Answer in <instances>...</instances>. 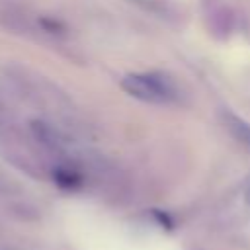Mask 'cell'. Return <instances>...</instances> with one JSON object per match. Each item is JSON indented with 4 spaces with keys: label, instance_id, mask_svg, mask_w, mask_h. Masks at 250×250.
I'll use <instances>...</instances> for the list:
<instances>
[{
    "label": "cell",
    "instance_id": "obj_5",
    "mask_svg": "<svg viewBox=\"0 0 250 250\" xmlns=\"http://www.w3.org/2000/svg\"><path fill=\"white\" fill-rule=\"evenodd\" d=\"M41 25H43L45 31H49V33H61V31H62V25H61L59 21H55V20H49V18H43V20H41Z\"/></svg>",
    "mask_w": 250,
    "mask_h": 250
},
{
    "label": "cell",
    "instance_id": "obj_6",
    "mask_svg": "<svg viewBox=\"0 0 250 250\" xmlns=\"http://www.w3.org/2000/svg\"><path fill=\"white\" fill-rule=\"evenodd\" d=\"M244 197H246V201L250 203V184L246 186V191H244Z\"/></svg>",
    "mask_w": 250,
    "mask_h": 250
},
{
    "label": "cell",
    "instance_id": "obj_1",
    "mask_svg": "<svg viewBox=\"0 0 250 250\" xmlns=\"http://www.w3.org/2000/svg\"><path fill=\"white\" fill-rule=\"evenodd\" d=\"M121 88L141 100V102H148V104H168L174 102L178 96V90L172 82L170 76H166L164 72H133L127 74L121 80Z\"/></svg>",
    "mask_w": 250,
    "mask_h": 250
},
{
    "label": "cell",
    "instance_id": "obj_2",
    "mask_svg": "<svg viewBox=\"0 0 250 250\" xmlns=\"http://www.w3.org/2000/svg\"><path fill=\"white\" fill-rule=\"evenodd\" d=\"M53 180L62 189H76V188L82 186V176L76 170L64 168V166H59V168L53 170Z\"/></svg>",
    "mask_w": 250,
    "mask_h": 250
},
{
    "label": "cell",
    "instance_id": "obj_3",
    "mask_svg": "<svg viewBox=\"0 0 250 250\" xmlns=\"http://www.w3.org/2000/svg\"><path fill=\"white\" fill-rule=\"evenodd\" d=\"M225 121H227V127L230 129V133L240 141L244 143L246 146H250V123L242 121L240 117L232 115V113H227L225 115Z\"/></svg>",
    "mask_w": 250,
    "mask_h": 250
},
{
    "label": "cell",
    "instance_id": "obj_4",
    "mask_svg": "<svg viewBox=\"0 0 250 250\" xmlns=\"http://www.w3.org/2000/svg\"><path fill=\"white\" fill-rule=\"evenodd\" d=\"M31 133H33V137H35L39 143H43V145H47V146H55V145L59 143L57 131H55L49 123H45V121H33V123H31Z\"/></svg>",
    "mask_w": 250,
    "mask_h": 250
}]
</instances>
